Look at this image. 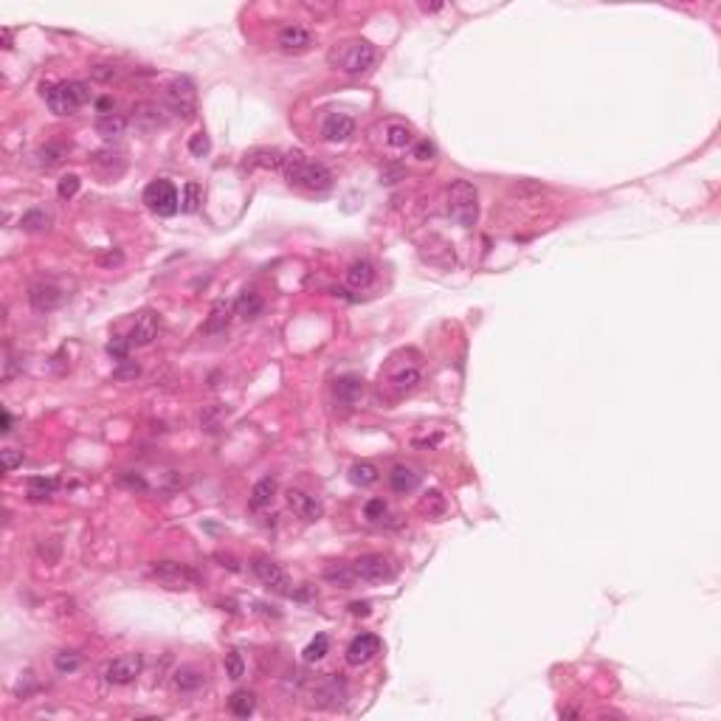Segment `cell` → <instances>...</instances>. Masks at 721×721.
Listing matches in <instances>:
<instances>
[{"instance_id":"b9f144b4","label":"cell","mask_w":721,"mask_h":721,"mask_svg":"<svg viewBox=\"0 0 721 721\" xmlns=\"http://www.w3.org/2000/svg\"><path fill=\"white\" fill-rule=\"evenodd\" d=\"M209 150H212V141H209V136H206V133H195V136L189 138V153H192L195 158L209 155Z\"/></svg>"},{"instance_id":"83f0119b","label":"cell","mask_w":721,"mask_h":721,"mask_svg":"<svg viewBox=\"0 0 721 721\" xmlns=\"http://www.w3.org/2000/svg\"><path fill=\"white\" fill-rule=\"evenodd\" d=\"M412 141H415V133H412L409 124H403V121H389V124H386V144H389V147L403 150V147H409Z\"/></svg>"},{"instance_id":"8d00e7d4","label":"cell","mask_w":721,"mask_h":721,"mask_svg":"<svg viewBox=\"0 0 721 721\" xmlns=\"http://www.w3.org/2000/svg\"><path fill=\"white\" fill-rule=\"evenodd\" d=\"M37 158H40V167L51 169V167H56V164L65 158V147H62V144H45V147L37 153Z\"/></svg>"},{"instance_id":"db71d44e","label":"cell","mask_w":721,"mask_h":721,"mask_svg":"<svg viewBox=\"0 0 721 721\" xmlns=\"http://www.w3.org/2000/svg\"><path fill=\"white\" fill-rule=\"evenodd\" d=\"M3 381H11L14 378V358H11V352H6V361H3Z\"/></svg>"},{"instance_id":"f546056e","label":"cell","mask_w":721,"mask_h":721,"mask_svg":"<svg viewBox=\"0 0 721 721\" xmlns=\"http://www.w3.org/2000/svg\"><path fill=\"white\" fill-rule=\"evenodd\" d=\"M229 321H232V304L229 302H218L215 307H212V313H209V318H206V333H223L226 327H229Z\"/></svg>"},{"instance_id":"4fadbf2b","label":"cell","mask_w":721,"mask_h":721,"mask_svg":"<svg viewBox=\"0 0 721 721\" xmlns=\"http://www.w3.org/2000/svg\"><path fill=\"white\" fill-rule=\"evenodd\" d=\"M378 654H381V637L378 634H358L347 648V662L350 665H367Z\"/></svg>"},{"instance_id":"3957f363","label":"cell","mask_w":721,"mask_h":721,"mask_svg":"<svg viewBox=\"0 0 721 721\" xmlns=\"http://www.w3.org/2000/svg\"><path fill=\"white\" fill-rule=\"evenodd\" d=\"M448 215L460 229H474L479 220V192L471 181H454L448 186Z\"/></svg>"},{"instance_id":"bcb514c9","label":"cell","mask_w":721,"mask_h":721,"mask_svg":"<svg viewBox=\"0 0 721 721\" xmlns=\"http://www.w3.org/2000/svg\"><path fill=\"white\" fill-rule=\"evenodd\" d=\"M0 463H3V471L11 474L14 468L23 465V451H14V448H3L0 451Z\"/></svg>"},{"instance_id":"9a60e30c","label":"cell","mask_w":721,"mask_h":721,"mask_svg":"<svg viewBox=\"0 0 721 721\" xmlns=\"http://www.w3.org/2000/svg\"><path fill=\"white\" fill-rule=\"evenodd\" d=\"M155 335H158V316L153 310H141L136 316L133 330H130V344L133 347H147V344H153Z\"/></svg>"},{"instance_id":"d6a6232c","label":"cell","mask_w":721,"mask_h":721,"mask_svg":"<svg viewBox=\"0 0 721 721\" xmlns=\"http://www.w3.org/2000/svg\"><path fill=\"white\" fill-rule=\"evenodd\" d=\"M56 493V479H45V477H31L28 479V499L34 501H45Z\"/></svg>"},{"instance_id":"816d5d0a","label":"cell","mask_w":721,"mask_h":721,"mask_svg":"<svg viewBox=\"0 0 721 721\" xmlns=\"http://www.w3.org/2000/svg\"><path fill=\"white\" fill-rule=\"evenodd\" d=\"M99 262H102V265H121L124 256H121V251H107V254L99 256Z\"/></svg>"},{"instance_id":"30bf717a","label":"cell","mask_w":721,"mask_h":721,"mask_svg":"<svg viewBox=\"0 0 721 721\" xmlns=\"http://www.w3.org/2000/svg\"><path fill=\"white\" fill-rule=\"evenodd\" d=\"M28 302H31L34 310L51 313V310H56L65 302V293L56 285H51V282H37V285L28 287Z\"/></svg>"},{"instance_id":"8992f818","label":"cell","mask_w":721,"mask_h":721,"mask_svg":"<svg viewBox=\"0 0 721 721\" xmlns=\"http://www.w3.org/2000/svg\"><path fill=\"white\" fill-rule=\"evenodd\" d=\"M144 203L150 212H155L158 218H172L178 209H181V198H178V189L172 181L167 178H158L153 184H147L144 189Z\"/></svg>"},{"instance_id":"52a82bcc","label":"cell","mask_w":721,"mask_h":721,"mask_svg":"<svg viewBox=\"0 0 721 721\" xmlns=\"http://www.w3.org/2000/svg\"><path fill=\"white\" fill-rule=\"evenodd\" d=\"M352 566H355L358 580H364V583H386V580L395 578V564L386 555H378V552L361 555Z\"/></svg>"},{"instance_id":"f907efd6","label":"cell","mask_w":721,"mask_h":721,"mask_svg":"<svg viewBox=\"0 0 721 721\" xmlns=\"http://www.w3.org/2000/svg\"><path fill=\"white\" fill-rule=\"evenodd\" d=\"M403 178V169L400 167H395V169H386V172H381V184H398Z\"/></svg>"},{"instance_id":"9f6ffc18","label":"cell","mask_w":721,"mask_h":721,"mask_svg":"<svg viewBox=\"0 0 721 721\" xmlns=\"http://www.w3.org/2000/svg\"><path fill=\"white\" fill-rule=\"evenodd\" d=\"M96 107H99V113H102V116H107V113H113V99H110V96H105V99H99V102H96Z\"/></svg>"},{"instance_id":"277c9868","label":"cell","mask_w":721,"mask_h":721,"mask_svg":"<svg viewBox=\"0 0 721 721\" xmlns=\"http://www.w3.org/2000/svg\"><path fill=\"white\" fill-rule=\"evenodd\" d=\"M88 102H90V88H88V82H79V79L56 82L54 88L45 90V105L56 116H71Z\"/></svg>"},{"instance_id":"74e56055","label":"cell","mask_w":721,"mask_h":721,"mask_svg":"<svg viewBox=\"0 0 721 721\" xmlns=\"http://www.w3.org/2000/svg\"><path fill=\"white\" fill-rule=\"evenodd\" d=\"M223 417H226V409L223 406H209L203 415H201V423H203V429L206 431H218L220 429V423H223Z\"/></svg>"},{"instance_id":"680465c9","label":"cell","mask_w":721,"mask_h":721,"mask_svg":"<svg viewBox=\"0 0 721 721\" xmlns=\"http://www.w3.org/2000/svg\"><path fill=\"white\" fill-rule=\"evenodd\" d=\"M0 431H3V434H8V431H11V415H8L6 409H3V429H0Z\"/></svg>"},{"instance_id":"6da1fadb","label":"cell","mask_w":721,"mask_h":721,"mask_svg":"<svg viewBox=\"0 0 721 721\" xmlns=\"http://www.w3.org/2000/svg\"><path fill=\"white\" fill-rule=\"evenodd\" d=\"M282 172L299 189H307V192H327V189H333V172L324 164L307 161L302 153H287L285 164H282Z\"/></svg>"},{"instance_id":"ac0fdd59","label":"cell","mask_w":721,"mask_h":721,"mask_svg":"<svg viewBox=\"0 0 721 721\" xmlns=\"http://www.w3.org/2000/svg\"><path fill=\"white\" fill-rule=\"evenodd\" d=\"M318 705L321 708H341L344 702H347V685H344V679L341 677H327L324 682H321V688H318Z\"/></svg>"},{"instance_id":"4316f807","label":"cell","mask_w":721,"mask_h":721,"mask_svg":"<svg viewBox=\"0 0 721 721\" xmlns=\"http://www.w3.org/2000/svg\"><path fill=\"white\" fill-rule=\"evenodd\" d=\"M234 307H237V316H242V318L248 321V318H256V316L262 313L265 302H262V296H259L256 290H242L240 299L234 302Z\"/></svg>"},{"instance_id":"7dc6e473","label":"cell","mask_w":721,"mask_h":721,"mask_svg":"<svg viewBox=\"0 0 721 721\" xmlns=\"http://www.w3.org/2000/svg\"><path fill=\"white\" fill-rule=\"evenodd\" d=\"M130 338H113L110 344H107V352L116 358V361H127V352H130Z\"/></svg>"},{"instance_id":"484cf974","label":"cell","mask_w":721,"mask_h":721,"mask_svg":"<svg viewBox=\"0 0 721 721\" xmlns=\"http://www.w3.org/2000/svg\"><path fill=\"white\" fill-rule=\"evenodd\" d=\"M175 688L181 691V693H195V691H201L203 688V674L198 671V668H192V665H186V668H181V671H175Z\"/></svg>"},{"instance_id":"2e32d148","label":"cell","mask_w":721,"mask_h":721,"mask_svg":"<svg viewBox=\"0 0 721 721\" xmlns=\"http://www.w3.org/2000/svg\"><path fill=\"white\" fill-rule=\"evenodd\" d=\"M355 133V119L347 113H330L321 124V136L327 141H347Z\"/></svg>"},{"instance_id":"c3c4849f","label":"cell","mask_w":721,"mask_h":721,"mask_svg":"<svg viewBox=\"0 0 721 721\" xmlns=\"http://www.w3.org/2000/svg\"><path fill=\"white\" fill-rule=\"evenodd\" d=\"M90 76L99 79V82H110L116 76V68L113 65H96V68H90Z\"/></svg>"},{"instance_id":"5b68a950","label":"cell","mask_w":721,"mask_h":721,"mask_svg":"<svg viewBox=\"0 0 721 721\" xmlns=\"http://www.w3.org/2000/svg\"><path fill=\"white\" fill-rule=\"evenodd\" d=\"M167 107L169 113H175L178 119H192L195 116V107H198V90H195V82L189 76H175L169 85H167Z\"/></svg>"},{"instance_id":"7a4b0ae2","label":"cell","mask_w":721,"mask_h":721,"mask_svg":"<svg viewBox=\"0 0 721 721\" xmlns=\"http://www.w3.org/2000/svg\"><path fill=\"white\" fill-rule=\"evenodd\" d=\"M378 59V51L372 42L367 40H352V42H341L330 51V65L341 73H350V76H358L364 71H369Z\"/></svg>"},{"instance_id":"f6af8a7d","label":"cell","mask_w":721,"mask_h":721,"mask_svg":"<svg viewBox=\"0 0 721 721\" xmlns=\"http://www.w3.org/2000/svg\"><path fill=\"white\" fill-rule=\"evenodd\" d=\"M386 510H389V504H386L383 499H369V501L364 504V518L378 521V518H383V516H386Z\"/></svg>"},{"instance_id":"4dcf8cb0","label":"cell","mask_w":721,"mask_h":721,"mask_svg":"<svg viewBox=\"0 0 721 721\" xmlns=\"http://www.w3.org/2000/svg\"><path fill=\"white\" fill-rule=\"evenodd\" d=\"M229 708H232V713H234V716L248 719V716L256 710V696H254L251 691H234V693H232V699H229Z\"/></svg>"},{"instance_id":"f1b7e54d","label":"cell","mask_w":721,"mask_h":721,"mask_svg":"<svg viewBox=\"0 0 721 721\" xmlns=\"http://www.w3.org/2000/svg\"><path fill=\"white\" fill-rule=\"evenodd\" d=\"M51 226V215L45 209H28L23 218H20V229L28 232V234H40Z\"/></svg>"},{"instance_id":"11a10c76","label":"cell","mask_w":721,"mask_h":721,"mask_svg":"<svg viewBox=\"0 0 721 721\" xmlns=\"http://www.w3.org/2000/svg\"><path fill=\"white\" fill-rule=\"evenodd\" d=\"M121 482H124V484H130V487H138V490H147V482L141 479V477H130V474H124V477H121Z\"/></svg>"},{"instance_id":"1f68e13d","label":"cell","mask_w":721,"mask_h":721,"mask_svg":"<svg viewBox=\"0 0 721 721\" xmlns=\"http://www.w3.org/2000/svg\"><path fill=\"white\" fill-rule=\"evenodd\" d=\"M378 479H381V474H378V468H375L372 463H355V465L350 468V482L358 484V487H369V484H375Z\"/></svg>"},{"instance_id":"ab89813d","label":"cell","mask_w":721,"mask_h":721,"mask_svg":"<svg viewBox=\"0 0 721 721\" xmlns=\"http://www.w3.org/2000/svg\"><path fill=\"white\" fill-rule=\"evenodd\" d=\"M79 175H65V178H59V184H56V195L62 198V201H71L76 192H79Z\"/></svg>"},{"instance_id":"91938a15","label":"cell","mask_w":721,"mask_h":721,"mask_svg":"<svg viewBox=\"0 0 721 721\" xmlns=\"http://www.w3.org/2000/svg\"><path fill=\"white\" fill-rule=\"evenodd\" d=\"M3 42H6V48H11V31L8 28H3Z\"/></svg>"},{"instance_id":"6f0895ef","label":"cell","mask_w":721,"mask_h":721,"mask_svg":"<svg viewBox=\"0 0 721 721\" xmlns=\"http://www.w3.org/2000/svg\"><path fill=\"white\" fill-rule=\"evenodd\" d=\"M350 609H352L355 617H367V614H369V603H352Z\"/></svg>"},{"instance_id":"9c48e42d","label":"cell","mask_w":721,"mask_h":721,"mask_svg":"<svg viewBox=\"0 0 721 721\" xmlns=\"http://www.w3.org/2000/svg\"><path fill=\"white\" fill-rule=\"evenodd\" d=\"M138 674H141V657L138 654H124V657H116L107 665L105 679L110 685H130V682H136Z\"/></svg>"},{"instance_id":"603a6c76","label":"cell","mask_w":721,"mask_h":721,"mask_svg":"<svg viewBox=\"0 0 721 721\" xmlns=\"http://www.w3.org/2000/svg\"><path fill=\"white\" fill-rule=\"evenodd\" d=\"M127 119L124 116H119V113H107V116H99V121H96V133L102 136V138H107V141H113V138H121L124 133H127Z\"/></svg>"},{"instance_id":"8fae6325","label":"cell","mask_w":721,"mask_h":721,"mask_svg":"<svg viewBox=\"0 0 721 721\" xmlns=\"http://www.w3.org/2000/svg\"><path fill=\"white\" fill-rule=\"evenodd\" d=\"M287 504H290V510H293L302 521H318V518L324 516L321 501H318L316 496L304 493V490H296V487L287 490Z\"/></svg>"},{"instance_id":"681fc988","label":"cell","mask_w":721,"mask_h":721,"mask_svg":"<svg viewBox=\"0 0 721 721\" xmlns=\"http://www.w3.org/2000/svg\"><path fill=\"white\" fill-rule=\"evenodd\" d=\"M431 155H434V144H431V141H417L415 158H417V161H429Z\"/></svg>"},{"instance_id":"e0dca14e","label":"cell","mask_w":721,"mask_h":721,"mask_svg":"<svg viewBox=\"0 0 721 721\" xmlns=\"http://www.w3.org/2000/svg\"><path fill=\"white\" fill-rule=\"evenodd\" d=\"M164 121H167L164 107H158L155 102H138V105L133 107V124L141 127V130H155V127H161Z\"/></svg>"},{"instance_id":"ba28073f","label":"cell","mask_w":721,"mask_h":721,"mask_svg":"<svg viewBox=\"0 0 721 721\" xmlns=\"http://www.w3.org/2000/svg\"><path fill=\"white\" fill-rule=\"evenodd\" d=\"M153 575L161 583H167L169 589H189V586L198 583V575L186 564H178V561H158L153 566Z\"/></svg>"},{"instance_id":"836d02e7","label":"cell","mask_w":721,"mask_h":721,"mask_svg":"<svg viewBox=\"0 0 721 721\" xmlns=\"http://www.w3.org/2000/svg\"><path fill=\"white\" fill-rule=\"evenodd\" d=\"M327 651H330V637L327 634H316L302 654H304V662H318V660L327 657Z\"/></svg>"},{"instance_id":"5bb4252c","label":"cell","mask_w":721,"mask_h":721,"mask_svg":"<svg viewBox=\"0 0 721 721\" xmlns=\"http://www.w3.org/2000/svg\"><path fill=\"white\" fill-rule=\"evenodd\" d=\"M310 45H313V34H310L304 25L290 23V25H285V28L279 31V48L287 51V54H302V51H307Z\"/></svg>"},{"instance_id":"d4e9b609","label":"cell","mask_w":721,"mask_h":721,"mask_svg":"<svg viewBox=\"0 0 721 721\" xmlns=\"http://www.w3.org/2000/svg\"><path fill=\"white\" fill-rule=\"evenodd\" d=\"M273 496H276V479L273 477H262L254 484V490H251V507L262 510V507H268L273 501Z\"/></svg>"},{"instance_id":"f35d334b","label":"cell","mask_w":721,"mask_h":721,"mask_svg":"<svg viewBox=\"0 0 721 721\" xmlns=\"http://www.w3.org/2000/svg\"><path fill=\"white\" fill-rule=\"evenodd\" d=\"M420 510H426L429 516H443V513H446V499H443V493H440V490L426 493V499L420 501Z\"/></svg>"},{"instance_id":"7c38bea8","label":"cell","mask_w":721,"mask_h":721,"mask_svg":"<svg viewBox=\"0 0 721 721\" xmlns=\"http://www.w3.org/2000/svg\"><path fill=\"white\" fill-rule=\"evenodd\" d=\"M254 575L268 586V589H273V592H287V575H285V569L276 564V561H270V558H254Z\"/></svg>"},{"instance_id":"f5cc1de1","label":"cell","mask_w":721,"mask_h":721,"mask_svg":"<svg viewBox=\"0 0 721 721\" xmlns=\"http://www.w3.org/2000/svg\"><path fill=\"white\" fill-rule=\"evenodd\" d=\"M113 158H119V155H113V153H96V155H93V164H96V167H113V164H116Z\"/></svg>"},{"instance_id":"d6986e66","label":"cell","mask_w":721,"mask_h":721,"mask_svg":"<svg viewBox=\"0 0 721 721\" xmlns=\"http://www.w3.org/2000/svg\"><path fill=\"white\" fill-rule=\"evenodd\" d=\"M335 398L344 406H355L364 398V381L358 375H344L335 381Z\"/></svg>"},{"instance_id":"44dd1931","label":"cell","mask_w":721,"mask_h":721,"mask_svg":"<svg viewBox=\"0 0 721 721\" xmlns=\"http://www.w3.org/2000/svg\"><path fill=\"white\" fill-rule=\"evenodd\" d=\"M324 580L333 583V586H338V589H350V586L358 580V575H355V566H352V564L335 561V564H327V566H324Z\"/></svg>"},{"instance_id":"7bdbcfd3","label":"cell","mask_w":721,"mask_h":721,"mask_svg":"<svg viewBox=\"0 0 721 721\" xmlns=\"http://www.w3.org/2000/svg\"><path fill=\"white\" fill-rule=\"evenodd\" d=\"M54 665H56L59 674H73V671L79 668V657H76L73 651H62V654H56Z\"/></svg>"},{"instance_id":"e575fe53","label":"cell","mask_w":721,"mask_h":721,"mask_svg":"<svg viewBox=\"0 0 721 721\" xmlns=\"http://www.w3.org/2000/svg\"><path fill=\"white\" fill-rule=\"evenodd\" d=\"M201 201H203V189H201V184L189 181V184L184 186V198H181V212H186V215L198 212Z\"/></svg>"},{"instance_id":"cb8c5ba5","label":"cell","mask_w":721,"mask_h":721,"mask_svg":"<svg viewBox=\"0 0 721 721\" xmlns=\"http://www.w3.org/2000/svg\"><path fill=\"white\" fill-rule=\"evenodd\" d=\"M420 383V369L417 367H403V369H398V372H392V378H389V389L395 392V395H406V392H412L415 386Z\"/></svg>"},{"instance_id":"ee69618b","label":"cell","mask_w":721,"mask_h":721,"mask_svg":"<svg viewBox=\"0 0 721 721\" xmlns=\"http://www.w3.org/2000/svg\"><path fill=\"white\" fill-rule=\"evenodd\" d=\"M138 372H141V367L127 358V361H119V367L113 369V378L116 381H130V378H138Z\"/></svg>"},{"instance_id":"7402d4cb","label":"cell","mask_w":721,"mask_h":721,"mask_svg":"<svg viewBox=\"0 0 721 721\" xmlns=\"http://www.w3.org/2000/svg\"><path fill=\"white\" fill-rule=\"evenodd\" d=\"M389 482H392V490H398V493H412V490L420 484V474H417V468H412V465H395L392 474H389Z\"/></svg>"},{"instance_id":"ffe728a7","label":"cell","mask_w":721,"mask_h":721,"mask_svg":"<svg viewBox=\"0 0 721 721\" xmlns=\"http://www.w3.org/2000/svg\"><path fill=\"white\" fill-rule=\"evenodd\" d=\"M372 282H375V265H372L369 259H355V262L347 268V285H350V287L367 290Z\"/></svg>"},{"instance_id":"d590c367","label":"cell","mask_w":721,"mask_h":721,"mask_svg":"<svg viewBox=\"0 0 721 721\" xmlns=\"http://www.w3.org/2000/svg\"><path fill=\"white\" fill-rule=\"evenodd\" d=\"M248 164L251 167H262V169H282L285 155H279L276 150H262V153H254Z\"/></svg>"},{"instance_id":"60d3db41","label":"cell","mask_w":721,"mask_h":721,"mask_svg":"<svg viewBox=\"0 0 721 721\" xmlns=\"http://www.w3.org/2000/svg\"><path fill=\"white\" fill-rule=\"evenodd\" d=\"M242 674H245V662H242V654L234 648V651L226 654V677L229 679H240Z\"/></svg>"}]
</instances>
